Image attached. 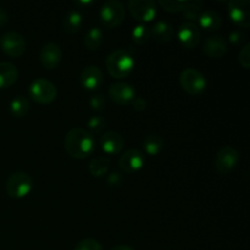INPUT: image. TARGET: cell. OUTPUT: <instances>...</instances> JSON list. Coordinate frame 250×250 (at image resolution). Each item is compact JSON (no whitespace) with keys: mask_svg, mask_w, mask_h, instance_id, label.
Segmentation results:
<instances>
[{"mask_svg":"<svg viewBox=\"0 0 250 250\" xmlns=\"http://www.w3.org/2000/svg\"><path fill=\"white\" fill-rule=\"evenodd\" d=\"M63 144L66 153L77 160L88 158L95 150L94 137L83 128H72L68 131Z\"/></svg>","mask_w":250,"mask_h":250,"instance_id":"cell-1","label":"cell"},{"mask_svg":"<svg viewBox=\"0 0 250 250\" xmlns=\"http://www.w3.org/2000/svg\"><path fill=\"white\" fill-rule=\"evenodd\" d=\"M106 70L114 78H125L133 71L134 59L124 49L112 51L106 58Z\"/></svg>","mask_w":250,"mask_h":250,"instance_id":"cell-2","label":"cell"},{"mask_svg":"<svg viewBox=\"0 0 250 250\" xmlns=\"http://www.w3.org/2000/svg\"><path fill=\"white\" fill-rule=\"evenodd\" d=\"M126 19L125 6L117 0H110L104 2L99 11V20L103 27L112 29L119 27Z\"/></svg>","mask_w":250,"mask_h":250,"instance_id":"cell-3","label":"cell"},{"mask_svg":"<svg viewBox=\"0 0 250 250\" xmlns=\"http://www.w3.org/2000/svg\"><path fill=\"white\" fill-rule=\"evenodd\" d=\"M33 182L28 173L17 171L11 173L6 181V193L14 199H23L31 193Z\"/></svg>","mask_w":250,"mask_h":250,"instance_id":"cell-4","label":"cell"},{"mask_svg":"<svg viewBox=\"0 0 250 250\" xmlns=\"http://www.w3.org/2000/svg\"><path fill=\"white\" fill-rule=\"evenodd\" d=\"M239 159H241V155H239L237 149H234L231 146H222L221 149H219L216 156H215V171L219 175H229L238 166Z\"/></svg>","mask_w":250,"mask_h":250,"instance_id":"cell-5","label":"cell"},{"mask_svg":"<svg viewBox=\"0 0 250 250\" xmlns=\"http://www.w3.org/2000/svg\"><path fill=\"white\" fill-rule=\"evenodd\" d=\"M29 97L41 105L51 104L58 97L56 87L48 80L37 78L29 85Z\"/></svg>","mask_w":250,"mask_h":250,"instance_id":"cell-6","label":"cell"},{"mask_svg":"<svg viewBox=\"0 0 250 250\" xmlns=\"http://www.w3.org/2000/svg\"><path fill=\"white\" fill-rule=\"evenodd\" d=\"M180 85L187 94H202L207 88V80L200 71L195 68H186L180 75Z\"/></svg>","mask_w":250,"mask_h":250,"instance_id":"cell-7","label":"cell"},{"mask_svg":"<svg viewBox=\"0 0 250 250\" xmlns=\"http://www.w3.org/2000/svg\"><path fill=\"white\" fill-rule=\"evenodd\" d=\"M127 7L132 17L143 23L151 22L158 14V4L153 0H131Z\"/></svg>","mask_w":250,"mask_h":250,"instance_id":"cell-8","label":"cell"},{"mask_svg":"<svg viewBox=\"0 0 250 250\" xmlns=\"http://www.w3.org/2000/svg\"><path fill=\"white\" fill-rule=\"evenodd\" d=\"M0 48L2 53L11 58H19L26 53V39L20 33L14 31L6 32L0 37Z\"/></svg>","mask_w":250,"mask_h":250,"instance_id":"cell-9","label":"cell"},{"mask_svg":"<svg viewBox=\"0 0 250 250\" xmlns=\"http://www.w3.org/2000/svg\"><path fill=\"white\" fill-rule=\"evenodd\" d=\"M249 5V0H231L227 4V12H229V19L241 28L250 27Z\"/></svg>","mask_w":250,"mask_h":250,"instance_id":"cell-10","label":"cell"},{"mask_svg":"<svg viewBox=\"0 0 250 250\" xmlns=\"http://www.w3.org/2000/svg\"><path fill=\"white\" fill-rule=\"evenodd\" d=\"M178 42L186 49H195L200 43V29L194 22H183L177 31Z\"/></svg>","mask_w":250,"mask_h":250,"instance_id":"cell-11","label":"cell"},{"mask_svg":"<svg viewBox=\"0 0 250 250\" xmlns=\"http://www.w3.org/2000/svg\"><path fill=\"white\" fill-rule=\"evenodd\" d=\"M109 97L117 105L126 106V105L132 104L136 98V89L133 85L126 82H116L110 85Z\"/></svg>","mask_w":250,"mask_h":250,"instance_id":"cell-12","label":"cell"},{"mask_svg":"<svg viewBox=\"0 0 250 250\" xmlns=\"http://www.w3.org/2000/svg\"><path fill=\"white\" fill-rule=\"evenodd\" d=\"M61 59H62V50L56 43H46L39 53L41 65L49 71L55 70L61 62Z\"/></svg>","mask_w":250,"mask_h":250,"instance_id":"cell-13","label":"cell"},{"mask_svg":"<svg viewBox=\"0 0 250 250\" xmlns=\"http://www.w3.org/2000/svg\"><path fill=\"white\" fill-rule=\"evenodd\" d=\"M146 159L137 149H128L119 159V166L125 173H134L143 168Z\"/></svg>","mask_w":250,"mask_h":250,"instance_id":"cell-14","label":"cell"},{"mask_svg":"<svg viewBox=\"0 0 250 250\" xmlns=\"http://www.w3.org/2000/svg\"><path fill=\"white\" fill-rule=\"evenodd\" d=\"M80 82L87 90H98L104 83V75L98 66L89 65L81 72Z\"/></svg>","mask_w":250,"mask_h":250,"instance_id":"cell-15","label":"cell"},{"mask_svg":"<svg viewBox=\"0 0 250 250\" xmlns=\"http://www.w3.org/2000/svg\"><path fill=\"white\" fill-rule=\"evenodd\" d=\"M204 55L210 59H220L227 53V42L222 36L208 37L202 45Z\"/></svg>","mask_w":250,"mask_h":250,"instance_id":"cell-16","label":"cell"},{"mask_svg":"<svg viewBox=\"0 0 250 250\" xmlns=\"http://www.w3.org/2000/svg\"><path fill=\"white\" fill-rule=\"evenodd\" d=\"M100 146H102V150L107 155H116L124 149L125 139L121 134L115 131L105 132L100 137Z\"/></svg>","mask_w":250,"mask_h":250,"instance_id":"cell-17","label":"cell"},{"mask_svg":"<svg viewBox=\"0 0 250 250\" xmlns=\"http://www.w3.org/2000/svg\"><path fill=\"white\" fill-rule=\"evenodd\" d=\"M198 23L205 32H216L222 27V17L215 10H203Z\"/></svg>","mask_w":250,"mask_h":250,"instance_id":"cell-18","label":"cell"},{"mask_svg":"<svg viewBox=\"0 0 250 250\" xmlns=\"http://www.w3.org/2000/svg\"><path fill=\"white\" fill-rule=\"evenodd\" d=\"M150 34L156 43L166 44L170 43L173 39L175 29L171 23L166 21H158L154 23L153 28H150Z\"/></svg>","mask_w":250,"mask_h":250,"instance_id":"cell-19","label":"cell"},{"mask_svg":"<svg viewBox=\"0 0 250 250\" xmlns=\"http://www.w3.org/2000/svg\"><path fill=\"white\" fill-rule=\"evenodd\" d=\"M19 78V70L11 62H0V89H6L14 85Z\"/></svg>","mask_w":250,"mask_h":250,"instance_id":"cell-20","label":"cell"},{"mask_svg":"<svg viewBox=\"0 0 250 250\" xmlns=\"http://www.w3.org/2000/svg\"><path fill=\"white\" fill-rule=\"evenodd\" d=\"M83 23V16L78 10H70L65 15L62 21L63 32L67 34H75L81 29Z\"/></svg>","mask_w":250,"mask_h":250,"instance_id":"cell-21","label":"cell"},{"mask_svg":"<svg viewBox=\"0 0 250 250\" xmlns=\"http://www.w3.org/2000/svg\"><path fill=\"white\" fill-rule=\"evenodd\" d=\"M110 165H111V160L106 156H98L94 158L88 165V170L93 177L102 178L106 176L107 171H109Z\"/></svg>","mask_w":250,"mask_h":250,"instance_id":"cell-22","label":"cell"},{"mask_svg":"<svg viewBox=\"0 0 250 250\" xmlns=\"http://www.w3.org/2000/svg\"><path fill=\"white\" fill-rule=\"evenodd\" d=\"M103 39H104V34H103L102 29L99 27H90L85 32L83 43L88 50L94 51L100 48V45L103 44Z\"/></svg>","mask_w":250,"mask_h":250,"instance_id":"cell-23","label":"cell"},{"mask_svg":"<svg viewBox=\"0 0 250 250\" xmlns=\"http://www.w3.org/2000/svg\"><path fill=\"white\" fill-rule=\"evenodd\" d=\"M142 146H143L144 151H146L148 155L155 156L160 153L164 149V139L163 137L159 136V134H149L142 142Z\"/></svg>","mask_w":250,"mask_h":250,"instance_id":"cell-24","label":"cell"},{"mask_svg":"<svg viewBox=\"0 0 250 250\" xmlns=\"http://www.w3.org/2000/svg\"><path fill=\"white\" fill-rule=\"evenodd\" d=\"M10 112L16 119H22L27 116L29 112V102L23 97V95H17L10 102Z\"/></svg>","mask_w":250,"mask_h":250,"instance_id":"cell-25","label":"cell"},{"mask_svg":"<svg viewBox=\"0 0 250 250\" xmlns=\"http://www.w3.org/2000/svg\"><path fill=\"white\" fill-rule=\"evenodd\" d=\"M151 38L150 28L146 24L139 23L132 29V39L137 45H146Z\"/></svg>","mask_w":250,"mask_h":250,"instance_id":"cell-26","label":"cell"},{"mask_svg":"<svg viewBox=\"0 0 250 250\" xmlns=\"http://www.w3.org/2000/svg\"><path fill=\"white\" fill-rule=\"evenodd\" d=\"M158 4L166 12L177 14V12L185 11L189 5V1H187V0H160Z\"/></svg>","mask_w":250,"mask_h":250,"instance_id":"cell-27","label":"cell"},{"mask_svg":"<svg viewBox=\"0 0 250 250\" xmlns=\"http://www.w3.org/2000/svg\"><path fill=\"white\" fill-rule=\"evenodd\" d=\"M203 6H204V2L199 1V0L189 1L188 7L183 11V16L188 20V22H194L195 23V21H198L200 14H202Z\"/></svg>","mask_w":250,"mask_h":250,"instance_id":"cell-28","label":"cell"},{"mask_svg":"<svg viewBox=\"0 0 250 250\" xmlns=\"http://www.w3.org/2000/svg\"><path fill=\"white\" fill-rule=\"evenodd\" d=\"M88 129H89V133H102L104 131V128L106 127V120L104 119L100 115H97V116H92L89 120H88Z\"/></svg>","mask_w":250,"mask_h":250,"instance_id":"cell-29","label":"cell"},{"mask_svg":"<svg viewBox=\"0 0 250 250\" xmlns=\"http://www.w3.org/2000/svg\"><path fill=\"white\" fill-rule=\"evenodd\" d=\"M73 250H103L102 244L93 238H85L78 242Z\"/></svg>","mask_w":250,"mask_h":250,"instance_id":"cell-30","label":"cell"},{"mask_svg":"<svg viewBox=\"0 0 250 250\" xmlns=\"http://www.w3.org/2000/svg\"><path fill=\"white\" fill-rule=\"evenodd\" d=\"M89 106L94 111H103L106 107V99L102 94H94L89 99Z\"/></svg>","mask_w":250,"mask_h":250,"instance_id":"cell-31","label":"cell"},{"mask_svg":"<svg viewBox=\"0 0 250 250\" xmlns=\"http://www.w3.org/2000/svg\"><path fill=\"white\" fill-rule=\"evenodd\" d=\"M238 61L241 66L246 70L250 68V44L246 43L238 54Z\"/></svg>","mask_w":250,"mask_h":250,"instance_id":"cell-32","label":"cell"},{"mask_svg":"<svg viewBox=\"0 0 250 250\" xmlns=\"http://www.w3.org/2000/svg\"><path fill=\"white\" fill-rule=\"evenodd\" d=\"M124 183V175L119 171H112L106 177V185L111 188H119Z\"/></svg>","mask_w":250,"mask_h":250,"instance_id":"cell-33","label":"cell"},{"mask_svg":"<svg viewBox=\"0 0 250 250\" xmlns=\"http://www.w3.org/2000/svg\"><path fill=\"white\" fill-rule=\"evenodd\" d=\"M229 41L231 42L233 45H242V44L246 43L247 36L244 32L236 29V31H232L231 33L229 34Z\"/></svg>","mask_w":250,"mask_h":250,"instance_id":"cell-34","label":"cell"},{"mask_svg":"<svg viewBox=\"0 0 250 250\" xmlns=\"http://www.w3.org/2000/svg\"><path fill=\"white\" fill-rule=\"evenodd\" d=\"M132 105H133V109L136 110V111L142 112L146 109V105L148 104H146V100L144 99V98L136 97L133 102H132Z\"/></svg>","mask_w":250,"mask_h":250,"instance_id":"cell-35","label":"cell"},{"mask_svg":"<svg viewBox=\"0 0 250 250\" xmlns=\"http://www.w3.org/2000/svg\"><path fill=\"white\" fill-rule=\"evenodd\" d=\"M7 22H9V15L5 11V9L0 6V27H4Z\"/></svg>","mask_w":250,"mask_h":250,"instance_id":"cell-36","label":"cell"},{"mask_svg":"<svg viewBox=\"0 0 250 250\" xmlns=\"http://www.w3.org/2000/svg\"><path fill=\"white\" fill-rule=\"evenodd\" d=\"M110 250H134V249L132 248V247H129V246H125V244H120V246L112 247V248L110 249Z\"/></svg>","mask_w":250,"mask_h":250,"instance_id":"cell-37","label":"cell"},{"mask_svg":"<svg viewBox=\"0 0 250 250\" xmlns=\"http://www.w3.org/2000/svg\"><path fill=\"white\" fill-rule=\"evenodd\" d=\"M93 1H77L76 5H82V6H87V5H92Z\"/></svg>","mask_w":250,"mask_h":250,"instance_id":"cell-38","label":"cell"}]
</instances>
